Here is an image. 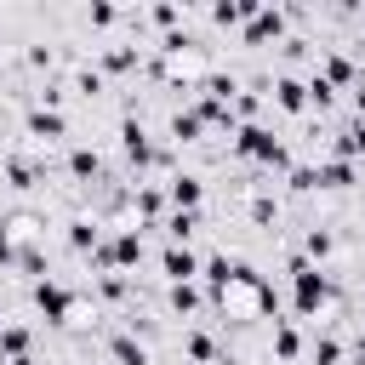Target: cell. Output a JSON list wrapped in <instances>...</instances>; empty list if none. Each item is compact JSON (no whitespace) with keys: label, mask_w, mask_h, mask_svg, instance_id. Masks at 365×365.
Returning a JSON list of instances; mask_svg holds the SVG:
<instances>
[{"label":"cell","mask_w":365,"mask_h":365,"mask_svg":"<svg viewBox=\"0 0 365 365\" xmlns=\"http://www.w3.org/2000/svg\"><path fill=\"white\" fill-rule=\"evenodd\" d=\"M291 302H297V314H319L325 302H331V279L314 268V262H291Z\"/></svg>","instance_id":"cell-1"},{"label":"cell","mask_w":365,"mask_h":365,"mask_svg":"<svg viewBox=\"0 0 365 365\" xmlns=\"http://www.w3.org/2000/svg\"><path fill=\"white\" fill-rule=\"evenodd\" d=\"M34 308H40L51 325H68V314H74V291L57 285V279H34Z\"/></svg>","instance_id":"cell-2"},{"label":"cell","mask_w":365,"mask_h":365,"mask_svg":"<svg viewBox=\"0 0 365 365\" xmlns=\"http://www.w3.org/2000/svg\"><path fill=\"white\" fill-rule=\"evenodd\" d=\"M120 148H125V160H131V165H160V160H165V154L143 137V125H137V120H125V125H120Z\"/></svg>","instance_id":"cell-3"},{"label":"cell","mask_w":365,"mask_h":365,"mask_svg":"<svg viewBox=\"0 0 365 365\" xmlns=\"http://www.w3.org/2000/svg\"><path fill=\"white\" fill-rule=\"evenodd\" d=\"M160 268H165V279H171V285H194V274H200V257H194L188 245H165Z\"/></svg>","instance_id":"cell-4"},{"label":"cell","mask_w":365,"mask_h":365,"mask_svg":"<svg viewBox=\"0 0 365 365\" xmlns=\"http://www.w3.org/2000/svg\"><path fill=\"white\" fill-rule=\"evenodd\" d=\"M279 34H285V11L257 6V17L245 23V46H268V40H279Z\"/></svg>","instance_id":"cell-5"},{"label":"cell","mask_w":365,"mask_h":365,"mask_svg":"<svg viewBox=\"0 0 365 365\" xmlns=\"http://www.w3.org/2000/svg\"><path fill=\"white\" fill-rule=\"evenodd\" d=\"M165 200H171L177 211H194V205L205 200V188H200V177H194V171H177V177L165 182Z\"/></svg>","instance_id":"cell-6"},{"label":"cell","mask_w":365,"mask_h":365,"mask_svg":"<svg viewBox=\"0 0 365 365\" xmlns=\"http://www.w3.org/2000/svg\"><path fill=\"white\" fill-rule=\"evenodd\" d=\"M274 103H279L285 114H302V108H308V86H302L297 74H279V80H274Z\"/></svg>","instance_id":"cell-7"},{"label":"cell","mask_w":365,"mask_h":365,"mask_svg":"<svg viewBox=\"0 0 365 365\" xmlns=\"http://www.w3.org/2000/svg\"><path fill=\"white\" fill-rule=\"evenodd\" d=\"M200 274H205V291H211V297L222 302V291L234 285V262H228V257H211V262H205Z\"/></svg>","instance_id":"cell-8"},{"label":"cell","mask_w":365,"mask_h":365,"mask_svg":"<svg viewBox=\"0 0 365 365\" xmlns=\"http://www.w3.org/2000/svg\"><path fill=\"white\" fill-rule=\"evenodd\" d=\"M319 80H325L331 91H336V86H354V63H348L342 51H331V57L319 63Z\"/></svg>","instance_id":"cell-9"},{"label":"cell","mask_w":365,"mask_h":365,"mask_svg":"<svg viewBox=\"0 0 365 365\" xmlns=\"http://www.w3.org/2000/svg\"><path fill=\"white\" fill-rule=\"evenodd\" d=\"M200 131H205V114H200V108H177V114H171V137H177V143H194Z\"/></svg>","instance_id":"cell-10"},{"label":"cell","mask_w":365,"mask_h":365,"mask_svg":"<svg viewBox=\"0 0 365 365\" xmlns=\"http://www.w3.org/2000/svg\"><path fill=\"white\" fill-rule=\"evenodd\" d=\"M314 171H319V188H348L354 182V160H336V154L325 165H314Z\"/></svg>","instance_id":"cell-11"},{"label":"cell","mask_w":365,"mask_h":365,"mask_svg":"<svg viewBox=\"0 0 365 365\" xmlns=\"http://www.w3.org/2000/svg\"><path fill=\"white\" fill-rule=\"evenodd\" d=\"M0 359H29V325H0Z\"/></svg>","instance_id":"cell-12"},{"label":"cell","mask_w":365,"mask_h":365,"mask_svg":"<svg viewBox=\"0 0 365 365\" xmlns=\"http://www.w3.org/2000/svg\"><path fill=\"white\" fill-rule=\"evenodd\" d=\"M29 131H34V137H63L68 120H63L57 108H34V114H29Z\"/></svg>","instance_id":"cell-13"},{"label":"cell","mask_w":365,"mask_h":365,"mask_svg":"<svg viewBox=\"0 0 365 365\" xmlns=\"http://www.w3.org/2000/svg\"><path fill=\"white\" fill-rule=\"evenodd\" d=\"M194 228H200V217H194V211H171V217H165V240H171V245H188V240H194Z\"/></svg>","instance_id":"cell-14"},{"label":"cell","mask_w":365,"mask_h":365,"mask_svg":"<svg viewBox=\"0 0 365 365\" xmlns=\"http://www.w3.org/2000/svg\"><path fill=\"white\" fill-rule=\"evenodd\" d=\"M182 354H188L194 365H211V359H217V342H211L205 331H188V336H182Z\"/></svg>","instance_id":"cell-15"},{"label":"cell","mask_w":365,"mask_h":365,"mask_svg":"<svg viewBox=\"0 0 365 365\" xmlns=\"http://www.w3.org/2000/svg\"><path fill=\"white\" fill-rule=\"evenodd\" d=\"M108 354H114V365H148V348H143V342H131V336H114V342H108Z\"/></svg>","instance_id":"cell-16"},{"label":"cell","mask_w":365,"mask_h":365,"mask_svg":"<svg viewBox=\"0 0 365 365\" xmlns=\"http://www.w3.org/2000/svg\"><path fill=\"white\" fill-rule=\"evenodd\" d=\"M354 154H365V120L342 125V137H336V160H354Z\"/></svg>","instance_id":"cell-17"},{"label":"cell","mask_w":365,"mask_h":365,"mask_svg":"<svg viewBox=\"0 0 365 365\" xmlns=\"http://www.w3.org/2000/svg\"><path fill=\"white\" fill-rule=\"evenodd\" d=\"M137 63H143L137 46H108V51H103V68H114V74H125V68H137Z\"/></svg>","instance_id":"cell-18"},{"label":"cell","mask_w":365,"mask_h":365,"mask_svg":"<svg viewBox=\"0 0 365 365\" xmlns=\"http://www.w3.org/2000/svg\"><path fill=\"white\" fill-rule=\"evenodd\" d=\"M68 171H74V177H97V171H103L97 148H86V143H80V148H68Z\"/></svg>","instance_id":"cell-19"},{"label":"cell","mask_w":365,"mask_h":365,"mask_svg":"<svg viewBox=\"0 0 365 365\" xmlns=\"http://www.w3.org/2000/svg\"><path fill=\"white\" fill-rule=\"evenodd\" d=\"M274 354H279V359H297V354H302V336H297V325H285V319L274 325Z\"/></svg>","instance_id":"cell-20"},{"label":"cell","mask_w":365,"mask_h":365,"mask_svg":"<svg viewBox=\"0 0 365 365\" xmlns=\"http://www.w3.org/2000/svg\"><path fill=\"white\" fill-rule=\"evenodd\" d=\"M131 205H137L143 217H160V211H165V188H154V182H148V188H137V194H131Z\"/></svg>","instance_id":"cell-21"},{"label":"cell","mask_w":365,"mask_h":365,"mask_svg":"<svg viewBox=\"0 0 365 365\" xmlns=\"http://www.w3.org/2000/svg\"><path fill=\"white\" fill-rule=\"evenodd\" d=\"M68 245H74V251H97V222H86V217L68 222Z\"/></svg>","instance_id":"cell-22"},{"label":"cell","mask_w":365,"mask_h":365,"mask_svg":"<svg viewBox=\"0 0 365 365\" xmlns=\"http://www.w3.org/2000/svg\"><path fill=\"white\" fill-rule=\"evenodd\" d=\"M6 177H11L17 188H34V177H40V165H29V160H6Z\"/></svg>","instance_id":"cell-23"},{"label":"cell","mask_w":365,"mask_h":365,"mask_svg":"<svg viewBox=\"0 0 365 365\" xmlns=\"http://www.w3.org/2000/svg\"><path fill=\"white\" fill-rule=\"evenodd\" d=\"M302 245H308V257H319V262H325V257H331V245H336V240H331V234H325V228H308V240H302Z\"/></svg>","instance_id":"cell-24"},{"label":"cell","mask_w":365,"mask_h":365,"mask_svg":"<svg viewBox=\"0 0 365 365\" xmlns=\"http://www.w3.org/2000/svg\"><path fill=\"white\" fill-rule=\"evenodd\" d=\"M171 308H177V314H194V308H200V291H194V285H171Z\"/></svg>","instance_id":"cell-25"},{"label":"cell","mask_w":365,"mask_h":365,"mask_svg":"<svg viewBox=\"0 0 365 365\" xmlns=\"http://www.w3.org/2000/svg\"><path fill=\"white\" fill-rule=\"evenodd\" d=\"M336 359H342V342L336 336H319L314 342V365H336Z\"/></svg>","instance_id":"cell-26"},{"label":"cell","mask_w":365,"mask_h":365,"mask_svg":"<svg viewBox=\"0 0 365 365\" xmlns=\"http://www.w3.org/2000/svg\"><path fill=\"white\" fill-rule=\"evenodd\" d=\"M291 188H297V194L319 188V171H314V165H291Z\"/></svg>","instance_id":"cell-27"},{"label":"cell","mask_w":365,"mask_h":365,"mask_svg":"<svg viewBox=\"0 0 365 365\" xmlns=\"http://www.w3.org/2000/svg\"><path fill=\"white\" fill-rule=\"evenodd\" d=\"M74 86H80L86 97H97V91H103V68H80V74H74Z\"/></svg>","instance_id":"cell-28"},{"label":"cell","mask_w":365,"mask_h":365,"mask_svg":"<svg viewBox=\"0 0 365 365\" xmlns=\"http://www.w3.org/2000/svg\"><path fill=\"white\" fill-rule=\"evenodd\" d=\"M251 222H274V200H268V194L251 200Z\"/></svg>","instance_id":"cell-29"},{"label":"cell","mask_w":365,"mask_h":365,"mask_svg":"<svg viewBox=\"0 0 365 365\" xmlns=\"http://www.w3.org/2000/svg\"><path fill=\"white\" fill-rule=\"evenodd\" d=\"M17 268H23V274H46V257H40V251H17Z\"/></svg>","instance_id":"cell-30"},{"label":"cell","mask_w":365,"mask_h":365,"mask_svg":"<svg viewBox=\"0 0 365 365\" xmlns=\"http://www.w3.org/2000/svg\"><path fill=\"white\" fill-rule=\"evenodd\" d=\"M114 17H120V11H114V6H108V0H103V6H91V23H97V29H108V23H114Z\"/></svg>","instance_id":"cell-31"},{"label":"cell","mask_w":365,"mask_h":365,"mask_svg":"<svg viewBox=\"0 0 365 365\" xmlns=\"http://www.w3.org/2000/svg\"><path fill=\"white\" fill-rule=\"evenodd\" d=\"M148 17H154V23H160V29H171V23H177V17H182V11H177V6H154V11H148Z\"/></svg>","instance_id":"cell-32"},{"label":"cell","mask_w":365,"mask_h":365,"mask_svg":"<svg viewBox=\"0 0 365 365\" xmlns=\"http://www.w3.org/2000/svg\"><path fill=\"white\" fill-rule=\"evenodd\" d=\"M17 251H11V234H6V222H0V262H11Z\"/></svg>","instance_id":"cell-33"},{"label":"cell","mask_w":365,"mask_h":365,"mask_svg":"<svg viewBox=\"0 0 365 365\" xmlns=\"http://www.w3.org/2000/svg\"><path fill=\"white\" fill-rule=\"evenodd\" d=\"M354 108H359V120H365V80L354 86Z\"/></svg>","instance_id":"cell-34"},{"label":"cell","mask_w":365,"mask_h":365,"mask_svg":"<svg viewBox=\"0 0 365 365\" xmlns=\"http://www.w3.org/2000/svg\"><path fill=\"white\" fill-rule=\"evenodd\" d=\"M348 365H365V336L354 342V359H348Z\"/></svg>","instance_id":"cell-35"},{"label":"cell","mask_w":365,"mask_h":365,"mask_svg":"<svg viewBox=\"0 0 365 365\" xmlns=\"http://www.w3.org/2000/svg\"><path fill=\"white\" fill-rule=\"evenodd\" d=\"M359 29H365V6H359Z\"/></svg>","instance_id":"cell-36"}]
</instances>
